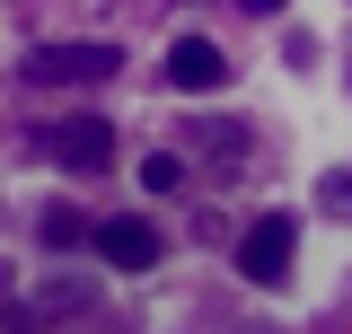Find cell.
I'll use <instances>...</instances> for the list:
<instances>
[{
    "instance_id": "8992f818",
    "label": "cell",
    "mask_w": 352,
    "mask_h": 334,
    "mask_svg": "<svg viewBox=\"0 0 352 334\" xmlns=\"http://www.w3.org/2000/svg\"><path fill=\"white\" fill-rule=\"evenodd\" d=\"M88 238H97V229H88L71 203H53V211H44V247H88Z\"/></svg>"
},
{
    "instance_id": "7a4b0ae2",
    "label": "cell",
    "mask_w": 352,
    "mask_h": 334,
    "mask_svg": "<svg viewBox=\"0 0 352 334\" xmlns=\"http://www.w3.org/2000/svg\"><path fill=\"white\" fill-rule=\"evenodd\" d=\"M291 247H300V220H291V211H264L256 229L238 238V273H247L256 291H282V282H291Z\"/></svg>"
},
{
    "instance_id": "277c9868",
    "label": "cell",
    "mask_w": 352,
    "mask_h": 334,
    "mask_svg": "<svg viewBox=\"0 0 352 334\" xmlns=\"http://www.w3.org/2000/svg\"><path fill=\"white\" fill-rule=\"evenodd\" d=\"M88 247L106 255V264H115V273H150V264H159V255H168V238H159V229H150V220H97V238H88Z\"/></svg>"
},
{
    "instance_id": "30bf717a",
    "label": "cell",
    "mask_w": 352,
    "mask_h": 334,
    "mask_svg": "<svg viewBox=\"0 0 352 334\" xmlns=\"http://www.w3.org/2000/svg\"><path fill=\"white\" fill-rule=\"evenodd\" d=\"M0 299H9V264H0Z\"/></svg>"
},
{
    "instance_id": "6da1fadb",
    "label": "cell",
    "mask_w": 352,
    "mask_h": 334,
    "mask_svg": "<svg viewBox=\"0 0 352 334\" xmlns=\"http://www.w3.org/2000/svg\"><path fill=\"white\" fill-rule=\"evenodd\" d=\"M115 44H36L27 53V88H97V80H115Z\"/></svg>"
},
{
    "instance_id": "52a82bcc",
    "label": "cell",
    "mask_w": 352,
    "mask_h": 334,
    "mask_svg": "<svg viewBox=\"0 0 352 334\" xmlns=\"http://www.w3.org/2000/svg\"><path fill=\"white\" fill-rule=\"evenodd\" d=\"M141 185H150V194H176V185H185V167L159 150V159H141Z\"/></svg>"
},
{
    "instance_id": "3957f363",
    "label": "cell",
    "mask_w": 352,
    "mask_h": 334,
    "mask_svg": "<svg viewBox=\"0 0 352 334\" xmlns=\"http://www.w3.org/2000/svg\"><path fill=\"white\" fill-rule=\"evenodd\" d=\"M36 150L88 176V167L115 159V124H97V115H62V124H36Z\"/></svg>"
},
{
    "instance_id": "ba28073f",
    "label": "cell",
    "mask_w": 352,
    "mask_h": 334,
    "mask_svg": "<svg viewBox=\"0 0 352 334\" xmlns=\"http://www.w3.org/2000/svg\"><path fill=\"white\" fill-rule=\"evenodd\" d=\"M317 194H326V211H335V220H352V176H326Z\"/></svg>"
},
{
    "instance_id": "9c48e42d",
    "label": "cell",
    "mask_w": 352,
    "mask_h": 334,
    "mask_svg": "<svg viewBox=\"0 0 352 334\" xmlns=\"http://www.w3.org/2000/svg\"><path fill=\"white\" fill-rule=\"evenodd\" d=\"M238 9H256V18H273V9H291V0H238Z\"/></svg>"
},
{
    "instance_id": "5b68a950",
    "label": "cell",
    "mask_w": 352,
    "mask_h": 334,
    "mask_svg": "<svg viewBox=\"0 0 352 334\" xmlns=\"http://www.w3.org/2000/svg\"><path fill=\"white\" fill-rule=\"evenodd\" d=\"M168 80H176V88H220V80H229V53H220L212 36H176Z\"/></svg>"
}]
</instances>
